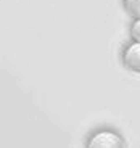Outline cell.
<instances>
[{
  "instance_id": "cell-1",
  "label": "cell",
  "mask_w": 140,
  "mask_h": 148,
  "mask_svg": "<svg viewBox=\"0 0 140 148\" xmlns=\"http://www.w3.org/2000/svg\"><path fill=\"white\" fill-rule=\"evenodd\" d=\"M85 148H126V140L114 129H98L89 137Z\"/></svg>"
},
{
  "instance_id": "cell-2",
  "label": "cell",
  "mask_w": 140,
  "mask_h": 148,
  "mask_svg": "<svg viewBox=\"0 0 140 148\" xmlns=\"http://www.w3.org/2000/svg\"><path fill=\"white\" fill-rule=\"evenodd\" d=\"M121 61L126 69L140 74V42L132 40L130 44L126 45L121 53Z\"/></svg>"
},
{
  "instance_id": "cell-3",
  "label": "cell",
  "mask_w": 140,
  "mask_h": 148,
  "mask_svg": "<svg viewBox=\"0 0 140 148\" xmlns=\"http://www.w3.org/2000/svg\"><path fill=\"white\" fill-rule=\"evenodd\" d=\"M122 5L127 15H130L134 19L140 18V0H122Z\"/></svg>"
},
{
  "instance_id": "cell-4",
  "label": "cell",
  "mask_w": 140,
  "mask_h": 148,
  "mask_svg": "<svg viewBox=\"0 0 140 148\" xmlns=\"http://www.w3.org/2000/svg\"><path fill=\"white\" fill-rule=\"evenodd\" d=\"M129 32H130V37H132V40L140 42V18H135V19L132 21Z\"/></svg>"
}]
</instances>
